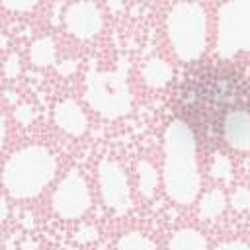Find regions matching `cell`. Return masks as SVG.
<instances>
[{
    "mask_svg": "<svg viewBox=\"0 0 250 250\" xmlns=\"http://www.w3.org/2000/svg\"><path fill=\"white\" fill-rule=\"evenodd\" d=\"M176 111L209 148L232 145L242 125H250V84L229 64L189 70L176 94Z\"/></svg>",
    "mask_w": 250,
    "mask_h": 250,
    "instance_id": "cell-1",
    "label": "cell"
}]
</instances>
